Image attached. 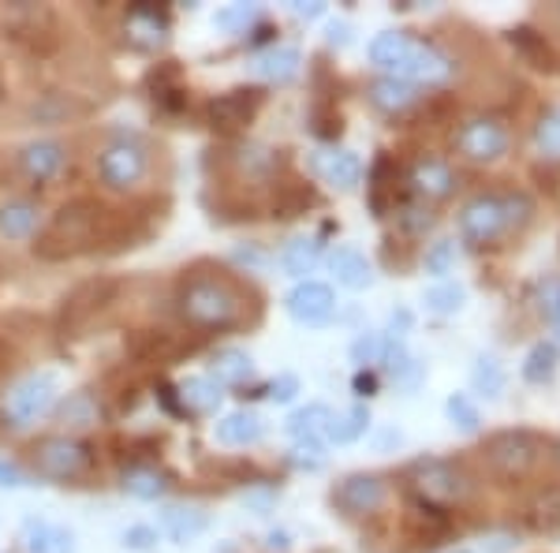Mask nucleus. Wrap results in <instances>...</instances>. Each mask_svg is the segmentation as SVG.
Masks as SVG:
<instances>
[{"mask_svg": "<svg viewBox=\"0 0 560 553\" xmlns=\"http://www.w3.org/2000/svg\"><path fill=\"white\" fill-rule=\"evenodd\" d=\"M176 307L179 319L195 330L217 333V330H232L243 322L247 314V296L243 288L221 269H191L184 274L176 288Z\"/></svg>", "mask_w": 560, "mask_h": 553, "instance_id": "1", "label": "nucleus"}, {"mask_svg": "<svg viewBox=\"0 0 560 553\" xmlns=\"http://www.w3.org/2000/svg\"><path fill=\"white\" fill-rule=\"evenodd\" d=\"M105 217L108 210L97 198H86V195L71 198V203L60 206V210L52 214V221L38 232L34 255L45 262H68L75 255H86L97 243V235H102Z\"/></svg>", "mask_w": 560, "mask_h": 553, "instance_id": "2", "label": "nucleus"}, {"mask_svg": "<svg viewBox=\"0 0 560 553\" xmlns=\"http://www.w3.org/2000/svg\"><path fill=\"white\" fill-rule=\"evenodd\" d=\"M535 206L527 195H478L459 210V235L471 247H490L501 235L520 232L530 221Z\"/></svg>", "mask_w": 560, "mask_h": 553, "instance_id": "3", "label": "nucleus"}, {"mask_svg": "<svg viewBox=\"0 0 560 553\" xmlns=\"http://www.w3.org/2000/svg\"><path fill=\"white\" fill-rule=\"evenodd\" d=\"M482 452L490 460V468L501 471L504 479H527L546 457V441L530 430H501L486 441Z\"/></svg>", "mask_w": 560, "mask_h": 553, "instance_id": "4", "label": "nucleus"}, {"mask_svg": "<svg viewBox=\"0 0 560 553\" xmlns=\"http://www.w3.org/2000/svg\"><path fill=\"white\" fill-rule=\"evenodd\" d=\"M411 483L422 494V502L430 505H456L471 494V479L464 475V468L453 464V460H415L411 464Z\"/></svg>", "mask_w": 560, "mask_h": 553, "instance_id": "5", "label": "nucleus"}, {"mask_svg": "<svg viewBox=\"0 0 560 553\" xmlns=\"http://www.w3.org/2000/svg\"><path fill=\"white\" fill-rule=\"evenodd\" d=\"M147 172H150L147 147L135 139H116L97 153V176H102L108 192H135L147 180Z\"/></svg>", "mask_w": 560, "mask_h": 553, "instance_id": "6", "label": "nucleus"}, {"mask_svg": "<svg viewBox=\"0 0 560 553\" xmlns=\"http://www.w3.org/2000/svg\"><path fill=\"white\" fill-rule=\"evenodd\" d=\"M52 404H57V375L42 370V375H31L8 389L4 419L12 426H31V423H38Z\"/></svg>", "mask_w": 560, "mask_h": 553, "instance_id": "7", "label": "nucleus"}, {"mask_svg": "<svg viewBox=\"0 0 560 553\" xmlns=\"http://www.w3.org/2000/svg\"><path fill=\"white\" fill-rule=\"evenodd\" d=\"M113 296H116V280H108V277L83 280V285L65 299V307H60V322H57L60 333H65V337H79V333L113 303Z\"/></svg>", "mask_w": 560, "mask_h": 553, "instance_id": "8", "label": "nucleus"}, {"mask_svg": "<svg viewBox=\"0 0 560 553\" xmlns=\"http://www.w3.org/2000/svg\"><path fill=\"white\" fill-rule=\"evenodd\" d=\"M31 460L34 471L45 479H75L90 468V446H83L79 438L57 434V438H42L31 449Z\"/></svg>", "mask_w": 560, "mask_h": 553, "instance_id": "9", "label": "nucleus"}, {"mask_svg": "<svg viewBox=\"0 0 560 553\" xmlns=\"http://www.w3.org/2000/svg\"><path fill=\"white\" fill-rule=\"evenodd\" d=\"M456 150L464 153L467 161H497L509 150V131H504V124H497L493 116H471V120L459 124Z\"/></svg>", "mask_w": 560, "mask_h": 553, "instance_id": "10", "label": "nucleus"}, {"mask_svg": "<svg viewBox=\"0 0 560 553\" xmlns=\"http://www.w3.org/2000/svg\"><path fill=\"white\" fill-rule=\"evenodd\" d=\"M288 314L303 325H322L337 314V296H332L329 285L322 280H300V285L288 292Z\"/></svg>", "mask_w": 560, "mask_h": 553, "instance_id": "11", "label": "nucleus"}, {"mask_svg": "<svg viewBox=\"0 0 560 553\" xmlns=\"http://www.w3.org/2000/svg\"><path fill=\"white\" fill-rule=\"evenodd\" d=\"M385 497H388L385 479L382 475H366V471H359V475H348L345 483L332 489V502H337L348 516L377 512L385 505Z\"/></svg>", "mask_w": 560, "mask_h": 553, "instance_id": "12", "label": "nucleus"}, {"mask_svg": "<svg viewBox=\"0 0 560 553\" xmlns=\"http://www.w3.org/2000/svg\"><path fill=\"white\" fill-rule=\"evenodd\" d=\"M258 108H261V90H229V94L210 102V124L221 135H232L247 128Z\"/></svg>", "mask_w": 560, "mask_h": 553, "instance_id": "13", "label": "nucleus"}, {"mask_svg": "<svg viewBox=\"0 0 560 553\" xmlns=\"http://www.w3.org/2000/svg\"><path fill=\"white\" fill-rule=\"evenodd\" d=\"M448 76H453V57L441 53L433 42H415L408 65L396 71V79H404V83H427V87L445 83Z\"/></svg>", "mask_w": 560, "mask_h": 553, "instance_id": "14", "label": "nucleus"}, {"mask_svg": "<svg viewBox=\"0 0 560 553\" xmlns=\"http://www.w3.org/2000/svg\"><path fill=\"white\" fill-rule=\"evenodd\" d=\"M68 153L60 147L57 139H38V142H26L20 150V169L26 180H34V184H49V180L60 176V169H65Z\"/></svg>", "mask_w": 560, "mask_h": 553, "instance_id": "15", "label": "nucleus"}, {"mask_svg": "<svg viewBox=\"0 0 560 553\" xmlns=\"http://www.w3.org/2000/svg\"><path fill=\"white\" fill-rule=\"evenodd\" d=\"M411 187L422 198H448L456 192V172L441 158H419L411 165Z\"/></svg>", "mask_w": 560, "mask_h": 553, "instance_id": "16", "label": "nucleus"}, {"mask_svg": "<svg viewBox=\"0 0 560 553\" xmlns=\"http://www.w3.org/2000/svg\"><path fill=\"white\" fill-rule=\"evenodd\" d=\"M329 269H332V277H337V285L355 288V292H359V288L374 285V269H370L363 251H355V247H337V251H332Z\"/></svg>", "mask_w": 560, "mask_h": 553, "instance_id": "17", "label": "nucleus"}, {"mask_svg": "<svg viewBox=\"0 0 560 553\" xmlns=\"http://www.w3.org/2000/svg\"><path fill=\"white\" fill-rule=\"evenodd\" d=\"M23 546L26 553H75V539H71L68 528H57V523L26 520Z\"/></svg>", "mask_w": 560, "mask_h": 553, "instance_id": "18", "label": "nucleus"}, {"mask_svg": "<svg viewBox=\"0 0 560 553\" xmlns=\"http://www.w3.org/2000/svg\"><path fill=\"white\" fill-rule=\"evenodd\" d=\"M300 49H292V45H277V49L261 53V57L250 65V71H255L258 79H266V83H288V79L300 76Z\"/></svg>", "mask_w": 560, "mask_h": 553, "instance_id": "19", "label": "nucleus"}, {"mask_svg": "<svg viewBox=\"0 0 560 553\" xmlns=\"http://www.w3.org/2000/svg\"><path fill=\"white\" fill-rule=\"evenodd\" d=\"M411 49H415V38H411V34H404V31H385V34H377V38L370 42V60H374L377 68H388V71L396 76V71L408 65Z\"/></svg>", "mask_w": 560, "mask_h": 553, "instance_id": "20", "label": "nucleus"}, {"mask_svg": "<svg viewBox=\"0 0 560 553\" xmlns=\"http://www.w3.org/2000/svg\"><path fill=\"white\" fill-rule=\"evenodd\" d=\"M206 528H210V516L195 505H176V509L161 512V531L173 542H195Z\"/></svg>", "mask_w": 560, "mask_h": 553, "instance_id": "21", "label": "nucleus"}, {"mask_svg": "<svg viewBox=\"0 0 560 553\" xmlns=\"http://www.w3.org/2000/svg\"><path fill=\"white\" fill-rule=\"evenodd\" d=\"M38 229V206L31 198H8L0 206V235L4 240H26Z\"/></svg>", "mask_w": 560, "mask_h": 553, "instance_id": "22", "label": "nucleus"}, {"mask_svg": "<svg viewBox=\"0 0 560 553\" xmlns=\"http://www.w3.org/2000/svg\"><path fill=\"white\" fill-rule=\"evenodd\" d=\"M179 396V412H195V415H210L221 404V389H217L213 378H187V382L176 385Z\"/></svg>", "mask_w": 560, "mask_h": 553, "instance_id": "23", "label": "nucleus"}, {"mask_svg": "<svg viewBox=\"0 0 560 553\" xmlns=\"http://www.w3.org/2000/svg\"><path fill=\"white\" fill-rule=\"evenodd\" d=\"M318 169L332 187H340V192H351V187H359V180H363V161H359L351 150L325 153V158L318 161Z\"/></svg>", "mask_w": 560, "mask_h": 553, "instance_id": "24", "label": "nucleus"}, {"mask_svg": "<svg viewBox=\"0 0 560 553\" xmlns=\"http://www.w3.org/2000/svg\"><path fill=\"white\" fill-rule=\"evenodd\" d=\"M261 430H266V426H261L255 412H232L217 423V441H221V446H255L261 438Z\"/></svg>", "mask_w": 560, "mask_h": 553, "instance_id": "25", "label": "nucleus"}, {"mask_svg": "<svg viewBox=\"0 0 560 553\" xmlns=\"http://www.w3.org/2000/svg\"><path fill=\"white\" fill-rule=\"evenodd\" d=\"M236 169L247 180H273L280 169V150L258 147V142H247V147L236 150Z\"/></svg>", "mask_w": 560, "mask_h": 553, "instance_id": "26", "label": "nucleus"}, {"mask_svg": "<svg viewBox=\"0 0 560 553\" xmlns=\"http://www.w3.org/2000/svg\"><path fill=\"white\" fill-rule=\"evenodd\" d=\"M210 367H213L217 382H224V385H243L255 378V362H250L247 352H240V348H221Z\"/></svg>", "mask_w": 560, "mask_h": 553, "instance_id": "27", "label": "nucleus"}, {"mask_svg": "<svg viewBox=\"0 0 560 553\" xmlns=\"http://www.w3.org/2000/svg\"><path fill=\"white\" fill-rule=\"evenodd\" d=\"M366 426H370V412H366V404H355V407H348V412L332 415L329 426H325V438L337 441V446H351V441L363 438Z\"/></svg>", "mask_w": 560, "mask_h": 553, "instance_id": "28", "label": "nucleus"}, {"mask_svg": "<svg viewBox=\"0 0 560 553\" xmlns=\"http://www.w3.org/2000/svg\"><path fill=\"white\" fill-rule=\"evenodd\" d=\"M422 303H427V311H430V314H438V319H448V314H459V311H464L467 292H464V285H456V280H438L433 288H427Z\"/></svg>", "mask_w": 560, "mask_h": 553, "instance_id": "29", "label": "nucleus"}, {"mask_svg": "<svg viewBox=\"0 0 560 553\" xmlns=\"http://www.w3.org/2000/svg\"><path fill=\"white\" fill-rule=\"evenodd\" d=\"M370 102H374L377 108H385V113H400V108H408L415 102V87L404 83V79H396V76H385L370 87Z\"/></svg>", "mask_w": 560, "mask_h": 553, "instance_id": "30", "label": "nucleus"}, {"mask_svg": "<svg viewBox=\"0 0 560 553\" xmlns=\"http://www.w3.org/2000/svg\"><path fill=\"white\" fill-rule=\"evenodd\" d=\"M318 258H322V240H318V235H300V240L288 243L284 269L292 277H306L314 266H318Z\"/></svg>", "mask_w": 560, "mask_h": 553, "instance_id": "31", "label": "nucleus"}, {"mask_svg": "<svg viewBox=\"0 0 560 553\" xmlns=\"http://www.w3.org/2000/svg\"><path fill=\"white\" fill-rule=\"evenodd\" d=\"M471 389L486 401H497L504 393V367L493 356H478L471 367Z\"/></svg>", "mask_w": 560, "mask_h": 553, "instance_id": "32", "label": "nucleus"}, {"mask_svg": "<svg viewBox=\"0 0 560 553\" xmlns=\"http://www.w3.org/2000/svg\"><path fill=\"white\" fill-rule=\"evenodd\" d=\"M557 344L549 341H538L535 348L527 352V359H523V378H527L530 385H541L549 382V378L557 375Z\"/></svg>", "mask_w": 560, "mask_h": 553, "instance_id": "33", "label": "nucleus"}, {"mask_svg": "<svg viewBox=\"0 0 560 553\" xmlns=\"http://www.w3.org/2000/svg\"><path fill=\"white\" fill-rule=\"evenodd\" d=\"M332 412L325 404H311V407H300V412L288 419V434L300 441H314L318 434H325V426H329Z\"/></svg>", "mask_w": 560, "mask_h": 553, "instance_id": "34", "label": "nucleus"}, {"mask_svg": "<svg viewBox=\"0 0 560 553\" xmlns=\"http://www.w3.org/2000/svg\"><path fill=\"white\" fill-rule=\"evenodd\" d=\"M165 475H161L158 468H128L124 471V489H128L131 497H142V502H153V497L165 494Z\"/></svg>", "mask_w": 560, "mask_h": 553, "instance_id": "35", "label": "nucleus"}, {"mask_svg": "<svg viewBox=\"0 0 560 553\" xmlns=\"http://www.w3.org/2000/svg\"><path fill=\"white\" fill-rule=\"evenodd\" d=\"M527 523L546 534L560 531V489H546V494L535 497V505L527 509Z\"/></svg>", "mask_w": 560, "mask_h": 553, "instance_id": "36", "label": "nucleus"}, {"mask_svg": "<svg viewBox=\"0 0 560 553\" xmlns=\"http://www.w3.org/2000/svg\"><path fill=\"white\" fill-rule=\"evenodd\" d=\"M509 38H512V45H516V49H520L523 57H527L535 68H546V71H549V68L557 65V60H553V49H549L546 38L530 31V26H516V31L509 34Z\"/></svg>", "mask_w": 560, "mask_h": 553, "instance_id": "37", "label": "nucleus"}, {"mask_svg": "<svg viewBox=\"0 0 560 553\" xmlns=\"http://www.w3.org/2000/svg\"><path fill=\"white\" fill-rule=\"evenodd\" d=\"M60 419H65L71 430H86V426L97 423V404L90 393H75L68 396L65 404H60Z\"/></svg>", "mask_w": 560, "mask_h": 553, "instance_id": "38", "label": "nucleus"}, {"mask_svg": "<svg viewBox=\"0 0 560 553\" xmlns=\"http://www.w3.org/2000/svg\"><path fill=\"white\" fill-rule=\"evenodd\" d=\"M445 412H448V419H453L456 430H464V434H475L478 426H482V415H478L475 401H471V396H464V393H453V396H448Z\"/></svg>", "mask_w": 560, "mask_h": 553, "instance_id": "39", "label": "nucleus"}, {"mask_svg": "<svg viewBox=\"0 0 560 553\" xmlns=\"http://www.w3.org/2000/svg\"><path fill=\"white\" fill-rule=\"evenodd\" d=\"M255 20H258L255 4H229V8H221V12L213 15V26H217V31H224V34H243Z\"/></svg>", "mask_w": 560, "mask_h": 553, "instance_id": "40", "label": "nucleus"}, {"mask_svg": "<svg viewBox=\"0 0 560 553\" xmlns=\"http://www.w3.org/2000/svg\"><path fill=\"white\" fill-rule=\"evenodd\" d=\"M535 311L541 314L546 322H560V277H546V280H538V288H535Z\"/></svg>", "mask_w": 560, "mask_h": 553, "instance_id": "41", "label": "nucleus"}, {"mask_svg": "<svg viewBox=\"0 0 560 553\" xmlns=\"http://www.w3.org/2000/svg\"><path fill=\"white\" fill-rule=\"evenodd\" d=\"M535 142L541 153H549V158H560V113H549L541 116L535 124Z\"/></svg>", "mask_w": 560, "mask_h": 553, "instance_id": "42", "label": "nucleus"}, {"mask_svg": "<svg viewBox=\"0 0 560 553\" xmlns=\"http://www.w3.org/2000/svg\"><path fill=\"white\" fill-rule=\"evenodd\" d=\"M382 344H385L382 333H359L355 344H351V359L366 370L370 362H382Z\"/></svg>", "mask_w": 560, "mask_h": 553, "instance_id": "43", "label": "nucleus"}, {"mask_svg": "<svg viewBox=\"0 0 560 553\" xmlns=\"http://www.w3.org/2000/svg\"><path fill=\"white\" fill-rule=\"evenodd\" d=\"M456 266V240H438L427 251V269L433 277H445Z\"/></svg>", "mask_w": 560, "mask_h": 553, "instance_id": "44", "label": "nucleus"}, {"mask_svg": "<svg viewBox=\"0 0 560 553\" xmlns=\"http://www.w3.org/2000/svg\"><path fill=\"white\" fill-rule=\"evenodd\" d=\"M400 224H404L408 232H427V229H433V214L427 210V206L404 203V206H400Z\"/></svg>", "mask_w": 560, "mask_h": 553, "instance_id": "45", "label": "nucleus"}, {"mask_svg": "<svg viewBox=\"0 0 560 553\" xmlns=\"http://www.w3.org/2000/svg\"><path fill=\"white\" fill-rule=\"evenodd\" d=\"M124 546L135 550V553H147V550L158 546V531L142 528V523H139V528H128V531H124Z\"/></svg>", "mask_w": 560, "mask_h": 553, "instance_id": "46", "label": "nucleus"}, {"mask_svg": "<svg viewBox=\"0 0 560 553\" xmlns=\"http://www.w3.org/2000/svg\"><path fill=\"white\" fill-rule=\"evenodd\" d=\"M295 393H300V378L295 375H280L277 382L269 385V401H277V404H288Z\"/></svg>", "mask_w": 560, "mask_h": 553, "instance_id": "47", "label": "nucleus"}, {"mask_svg": "<svg viewBox=\"0 0 560 553\" xmlns=\"http://www.w3.org/2000/svg\"><path fill=\"white\" fill-rule=\"evenodd\" d=\"M23 486H26V471L20 464L0 460V489H23Z\"/></svg>", "mask_w": 560, "mask_h": 553, "instance_id": "48", "label": "nucleus"}, {"mask_svg": "<svg viewBox=\"0 0 560 553\" xmlns=\"http://www.w3.org/2000/svg\"><path fill=\"white\" fill-rule=\"evenodd\" d=\"M295 464L300 468H322V449H318V441H300L295 446Z\"/></svg>", "mask_w": 560, "mask_h": 553, "instance_id": "49", "label": "nucleus"}, {"mask_svg": "<svg viewBox=\"0 0 560 553\" xmlns=\"http://www.w3.org/2000/svg\"><path fill=\"white\" fill-rule=\"evenodd\" d=\"M482 546H486V553H512L516 550V539H512V534H490Z\"/></svg>", "mask_w": 560, "mask_h": 553, "instance_id": "50", "label": "nucleus"}, {"mask_svg": "<svg viewBox=\"0 0 560 553\" xmlns=\"http://www.w3.org/2000/svg\"><path fill=\"white\" fill-rule=\"evenodd\" d=\"M329 45H332V49H345V45H351V26L348 23H332L329 26Z\"/></svg>", "mask_w": 560, "mask_h": 553, "instance_id": "51", "label": "nucleus"}, {"mask_svg": "<svg viewBox=\"0 0 560 553\" xmlns=\"http://www.w3.org/2000/svg\"><path fill=\"white\" fill-rule=\"evenodd\" d=\"M292 12L303 15V20H318V15L325 12V4H318V0H295Z\"/></svg>", "mask_w": 560, "mask_h": 553, "instance_id": "52", "label": "nucleus"}, {"mask_svg": "<svg viewBox=\"0 0 560 553\" xmlns=\"http://www.w3.org/2000/svg\"><path fill=\"white\" fill-rule=\"evenodd\" d=\"M355 393L359 396H374L377 393V378L370 375V370H359V375H355Z\"/></svg>", "mask_w": 560, "mask_h": 553, "instance_id": "53", "label": "nucleus"}, {"mask_svg": "<svg viewBox=\"0 0 560 553\" xmlns=\"http://www.w3.org/2000/svg\"><path fill=\"white\" fill-rule=\"evenodd\" d=\"M236 262H247V266H258L261 255H258L255 247H240V251H236Z\"/></svg>", "mask_w": 560, "mask_h": 553, "instance_id": "54", "label": "nucleus"}, {"mask_svg": "<svg viewBox=\"0 0 560 553\" xmlns=\"http://www.w3.org/2000/svg\"><path fill=\"white\" fill-rule=\"evenodd\" d=\"M269 546H273V550H284V546H288L284 534H269Z\"/></svg>", "mask_w": 560, "mask_h": 553, "instance_id": "55", "label": "nucleus"}, {"mask_svg": "<svg viewBox=\"0 0 560 553\" xmlns=\"http://www.w3.org/2000/svg\"><path fill=\"white\" fill-rule=\"evenodd\" d=\"M448 553H471V550H448Z\"/></svg>", "mask_w": 560, "mask_h": 553, "instance_id": "56", "label": "nucleus"}, {"mask_svg": "<svg viewBox=\"0 0 560 553\" xmlns=\"http://www.w3.org/2000/svg\"><path fill=\"white\" fill-rule=\"evenodd\" d=\"M557 337H560V330H557Z\"/></svg>", "mask_w": 560, "mask_h": 553, "instance_id": "57", "label": "nucleus"}]
</instances>
